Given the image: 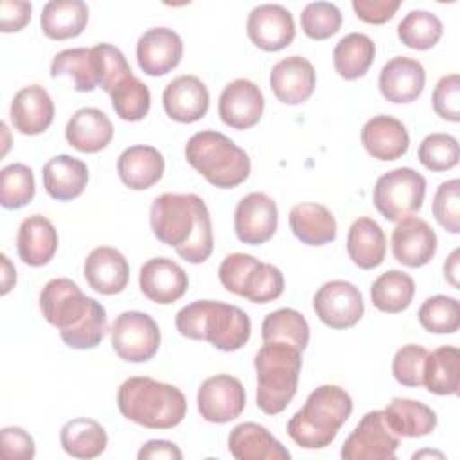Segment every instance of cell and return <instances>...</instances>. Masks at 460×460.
Wrapping results in <instances>:
<instances>
[{"label": "cell", "instance_id": "cell-37", "mask_svg": "<svg viewBox=\"0 0 460 460\" xmlns=\"http://www.w3.org/2000/svg\"><path fill=\"white\" fill-rule=\"evenodd\" d=\"M460 383V350L442 345L428 354L422 385L435 395H455Z\"/></svg>", "mask_w": 460, "mask_h": 460}, {"label": "cell", "instance_id": "cell-30", "mask_svg": "<svg viewBox=\"0 0 460 460\" xmlns=\"http://www.w3.org/2000/svg\"><path fill=\"white\" fill-rule=\"evenodd\" d=\"M43 187L52 199L70 201L83 194L88 183V167L70 155L52 156L41 171Z\"/></svg>", "mask_w": 460, "mask_h": 460}, {"label": "cell", "instance_id": "cell-9", "mask_svg": "<svg viewBox=\"0 0 460 460\" xmlns=\"http://www.w3.org/2000/svg\"><path fill=\"white\" fill-rule=\"evenodd\" d=\"M424 196L426 178L411 167H397L377 178L372 203L385 219L399 223L420 210Z\"/></svg>", "mask_w": 460, "mask_h": 460}, {"label": "cell", "instance_id": "cell-8", "mask_svg": "<svg viewBox=\"0 0 460 460\" xmlns=\"http://www.w3.org/2000/svg\"><path fill=\"white\" fill-rule=\"evenodd\" d=\"M217 275L226 291L253 304H268L284 293L282 271L250 253L235 252L226 255L219 264Z\"/></svg>", "mask_w": 460, "mask_h": 460}, {"label": "cell", "instance_id": "cell-3", "mask_svg": "<svg viewBox=\"0 0 460 460\" xmlns=\"http://www.w3.org/2000/svg\"><path fill=\"white\" fill-rule=\"evenodd\" d=\"M174 323L181 336L208 341L223 352L239 350L252 334L250 316L241 307L219 300H194L187 304L176 313Z\"/></svg>", "mask_w": 460, "mask_h": 460}, {"label": "cell", "instance_id": "cell-18", "mask_svg": "<svg viewBox=\"0 0 460 460\" xmlns=\"http://www.w3.org/2000/svg\"><path fill=\"white\" fill-rule=\"evenodd\" d=\"M394 259L408 268L426 266L437 253V234L420 217L410 216L397 223L390 237Z\"/></svg>", "mask_w": 460, "mask_h": 460}, {"label": "cell", "instance_id": "cell-23", "mask_svg": "<svg viewBox=\"0 0 460 460\" xmlns=\"http://www.w3.org/2000/svg\"><path fill=\"white\" fill-rule=\"evenodd\" d=\"M9 119L18 133L40 135L54 120V101L41 84L23 86L11 101Z\"/></svg>", "mask_w": 460, "mask_h": 460}, {"label": "cell", "instance_id": "cell-40", "mask_svg": "<svg viewBox=\"0 0 460 460\" xmlns=\"http://www.w3.org/2000/svg\"><path fill=\"white\" fill-rule=\"evenodd\" d=\"M444 25L440 18L424 9L410 11L397 25V36L408 49L428 50L442 38Z\"/></svg>", "mask_w": 460, "mask_h": 460}, {"label": "cell", "instance_id": "cell-6", "mask_svg": "<svg viewBox=\"0 0 460 460\" xmlns=\"http://www.w3.org/2000/svg\"><path fill=\"white\" fill-rule=\"evenodd\" d=\"M253 367L257 372V408L266 415L284 411L298 388L302 350L282 341H264L255 354Z\"/></svg>", "mask_w": 460, "mask_h": 460}, {"label": "cell", "instance_id": "cell-46", "mask_svg": "<svg viewBox=\"0 0 460 460\" xmlns=\"http://www.w3.org/2000/svg\"><path fill=\"white\" fill-rule=\"evenodd\" d=\"M417 158L429 171H449L460 158L458 140L449 133H429L419 144Z\"/></svg>", "mask_w": 460, "mask_h": 460}, {"label": "cell", "instance_id": "cell-48", "mask_svg": "<svg viewBox=\"0 0 460 460\" xmlns=\"http://www.w3.org/2000/svg\"><path fill=\"white\" fill-rule=\"evenodd\" d=\"M428 354L429 352L422 345H415V343L402 345L392 359V374L395 381L408 388L422 386Z\"/></svg>", "mask_w": 460, "mask_h": 460}, {"label": "cell", "instance_id": "cell-32", "mask_svg": "<svg viewBox=\"0 0 460 460\" xmlns=\"http://www.w3.org/2000/svg\"><path fill=\"white\" fill-rule=\"evenodd\" d=\"M347 253L361 270L377 268L386 255V237L379 223L368 216L358 217L347 234Z\"/></svg>", "mask_w": 460, "mask_h": 460}, {"label": "cell", "instance_id": "cell-1", "mask_svg": "<svg viewBox=\"0 0 460 460\" xmlns=\"http://www.w3.org/2000/svg\"><path fill=\"white\" fill-rule=\"evenodd\" d=\"M149 225L162 244L174 248L190 264L205 262L214 250L210 212L198 194L156 196L149 208Z\"/></svg>", "mask_w": 460, "mask_h": 460}, {"label": "cell", "instance_id": "cell-5", "mask_svg": "<svg viewBox=\"0 0 460 460\" xmlns=\"http://www.w3.org/2000/svg\"><path fill=\"white\" fill-rule=\"evenodd\" d=\"M352 413L350 395L336 385L314 388L305 404L288 420V435L304 449H323Z\"/></svg>", "mask_w": 460, "mask_h": 460}, {"label": "cell", "instance_id": "cell-42", "mask_svg": "<svg viewBox=\"0 0 460 460\" xmlns=\"http://www.w3.org/2000/svg\"><path fill=\"white\" fill-rule=\"evenodd\" d=\"M50 75L54 79L61 75L70 77L77 92H93L97 88L92 68V54L90 49L84 47L58 52L50 63Z\"/></svg>", "mask_w": 460, "mask_h": 460}, {"label": "cell", "instance_id": "cell-12", "mask_svg": "<svg viewBox=\"0 0 460 460\" xmlns=\"http://www.w3.org/2000/svg\"><path fill=\"white\" fill-rule=\"evenodd\" d=\"M313 309L327 327L349 329L363 318L365 304L361 291L352 282L334 279L318 288Z\"/></svg>", "mask_w": 460, "mask_h": 460}, {"label": "cell", "instance_id": "cell-56", "mask_svg": "<svg viewBox=\"0 0 460 460\" xmlns=\"http://www.w3.org/2000/svg\"><path fill=\"white\" fill-rule=\"evenodd\" d=\"M0 261H2V295H7L11 288L16 284V270L5 253L0 255Z\"/></svg>", "mask_w": 460, "mask_h": 460}, {"label": "cell", "instance_id": "cell-11", "mask_svg": "<svg viewBox=\"0 0 460 460\" xmlns=\"http://www.w3.org/2000/svg\"><path fill=\"white\" fill-rule=\"evenodd\" d=\"M399 442L401 437L392 428L385 410H372L345 438L340 456L343 460H394Z\"/></svg>", "mask_w": 460, "mask_h": 460}, {"label": "cell", "instance_id": "cell-45", "mask_svg": "<svg viewBox=\"0 0 460 460\" xmlns=\"http://www.w3.org/2000/svg\"><path fill=\"white\" fill-rule=\"evenodd\" d=\"M90 54L97 88H102L108 93L120 79L133 74L124 52L115 45L97 43L95 47L90 49Z\"/></svg>", "mask_w": 460, "mask_h": 460}, {"label": "cell", "instance_id": "cell-13", "mask_svg": "<svg viewBox=\"0 0 460 460\" xmlns=\"http://www.w3.org/2000/svg\"><path fill=\"white\" fill-rule=\"evenodd\" d=\"M199 415L212 424H226L237 419L246 406V392L243 383L230 374H216L207 377L196 395Z\"/></svg>", "mask_w": 460, "mask_h": 460}, {"label": "cell", "instance_id": "cell-19", "mask_svg": "<svg viewBox=\"0 0 460 460\" xmlns=\"http://www.w3.org/2000/svg\"><path fill=\"white\" fill-rule=\"evenodd\" d=\"M138 286L146 298L155 304H172L180 300L189 288L185 270L169 257H153L142 264Z\"/></svg>", "mask_w": 460, "mask_h": 460}, {"label": "cell", "instance_id": "cell-53", "mask_svg": "<svg viewBox=\"0 0 460 460\" xmlns=\"http://www.w3.org/2000/svg\"><path fill=\"white\" fill-rule=\"evenodd\" d=\"M32 4L23 0H2L0 2V31L18 32L31 22Z\"/></svg>", "mask_w": 460, "mask_h": 460}, {"label": "cell", "instance_id": "cell-50", "mask_svg": "<svg viewBox=\"0 0 460 460\" xmlns=\"http://www.w3.org/2000/svg\"><path fill=\"white\" fill-rule=\"evenodd\" d=\"M435 113L449 122L460 120V75L447 74L438 79L431 93Z\"/></svg>", "mask_w": 460, "mask_h": 460}, {"label": "cell", "instance_id": "cell-44", "mask_svg": "<svg viewBox=\"0 0 460 460\" xmlns=\"http://www.w3.org/2000/svg\"><path fill=\"white\" fill-rule=\"evenodd\" d=\"M419 323L435 334H453L460 327V304L447 295L426 298L417 313Z\"/></svg>", "mask_w": 460, "mask_h": 460}, {"label": "cell", "instance_id": "cell-16", "mask_svg": "<svg viewBox=\"0 0 460 460\" xmlns=\"http://www.w3.org/2000/svg\"><path fill=\"white\" fill-rule=\"evenodd\" d=\"M264 111V95L261 88L250 79L230 81L217 102V113L221 120L232 129H250L259 124Z\"/></svg>", "mask_w": 460, "mask_h": 460}, {"label": "cell", "instance_id": "cell-20", "mask_svg": "<svg viewBox=\"0 0 460 460\" xmlns=\"http://www.w3.org/2000/svg\"><path fill=\"white\" fill-rule=\"evenodd\" d=\"M162 104L169 119L190 124L207 115L210 95L199 77L183 74L167 83L162 93Z\"/></svg>", "mask_w": 460, "mask_h": 460}, {"label": "cell", "instance_id": "cell-7", "mask_svg": "<svg viewBox=\"0 0 460 460\" xmlns=\"http://www.w3.org/2000/svg\"><path fill=\"white\" fill-rule=\"evenodd\" d=\"M185 158L192 169L217 189L241 185L252 171L246 151L214 129L194 133L185 144Z\"/></svg>", "mask_w": 460, "mask_h": 460}, {"label": "cell", "instance_id": "cell-49", "mask_svg": "<svg viewBox=\"0 0 460 460\" xmlns=\"http://www.w3.org/2000/svg\"><path fill=\"white\" fill-rule=\"evenodd\" d=\"M437 223L449 234L460 232V181L456 178L442 181L431 203Z\"/></svg>", "mask_w": 460, "mask_h": 460}, {"label": "cell", "instance_id": "cell-47", "mask_svg": "<svg viewBox=\"0 0 460 460\" xmlns=\"http://www.w3.org/2000/svg\"><path fill=\"white\" fill-rule=\"evenodd\" d=\"M300 25L307 38L322 41L334 36L341 27V13L336 4L311 2L302 9Z\"/></svg>", "mask_w": 460, "mask_h": 460}, {"label": "cell", "instance_id": "cell-33", "mask_svg": "<svg viewBox=\"0 0 460 460\" xmlns=\"http://www.w3.org/2000/svg\"><path fill=\"white\" fill-rule=\"evenodd\" d=\"M88 23V5L81 0H50L43 5L40 25L50 40H70L79 36Z\"/></svg>", "mask_w": 460, "mask_h": 460}, {"label": "cell", "instance_id": "cell-15", "mask_svg": "<svg viewBox=\"0 0 460 460\" xmlns=\"http://www.w3.org/2000/svg\"><path fill=\"white\" fill-rule=\"evenodd\" d=\"M246 34L261 50H282L291 45L296 34L293 14L280 4H261L248 14Z\"/></svg>", "mask_w": 460, "mask_h": 460}, {"label": "cell", "instance_id": "cell-17", "mask_svg": "<svg viewBox=\"0 0 460 460\" xmlns=\"http://www.w3.org/2000/svg\"><path fill=\"white\" fill-rule=\"evenodd\" d=\"M183 58V41L169 27H151L137 41V61L144 74L151 77L174 70Z\"/></svg>", "mask_w": 460, "mask_h": 460}, {"label": "cell", "instance_id": "cell-52", "mask_svg": "<svg viewBox=\"0 0 460 460\" xmlns=\"http://www.w3.org/2000/svg\"><path fill=\"white\" fill-rule=\"evenodd\" d=\"M401 7V0H352V9L356 16L372 25L386 23L394 18L397 9Z\"/></svg>", "mask_w": 460, "mask_h": 460}, {"label": "cell", "instance_id": "cell-41", "mask_svg": "<svg viewBox=\"0 0 460 460\" xmlns=\"http://www.w3.org/2000/svg\"><path fill=\"white\" fill-rule=\"evenodd\" d=\"M111 106L115 113L128 122L142 120L151 108V92L146 83H142L133 74L120 79L110 92Z\"/></svg>", "mask_w": 460, "mask_h": 460}, {"label": "cell", "instance_id": "cell-36", "mask_svg": "<svg viewBox=\"0 0 460 460\" xmlns=\"http://www.w3.org/2000/svg\"><path fill=\"white\" fill-rule=\"evenodd\" d=\"M385 413L399 437H426L437 428V413L420 401L394 397Z\"/></svg>", "mask_w": 460, "mask_h": 460}, {"label": "cell", "instance_id": "cell-25", "mask_svg": "<svg viewBox=\"0 0 460 460\" xmlns=\"http://www.w3.org/2000/svg\"><path fill=\"white\" fill-rule=\"evenodd\" d=\"M361 144L372 158L392 162L406 155L410 147V135L399 119L376 115L363 124Z\"/></svg>", "mask_w": 460, "mask_h": 460}, {"label": "cell", "instance_id": "cell-38", "mask_svg": "<svg viewBox=\"0 0 460 460\" xmlns=\"http://www.w3.org/2000/svg\"><path fill=\"white\" fill-rule=\"evenodd\" d=\"M415 295L413 279L401 270H388L381 273L370 286V300L376 309L383 313L404 311Z\"/></svg>", "mask_w": 460, "mask_h": 460}, {"label": "cell", "instance_id": "cell-51", "mask_svg": "<svg viewBox=\"0 0 460 460\" xmlns=\"http://www.w3.org/2000/svg\"><path fill=\"white\" fill-rule=\"evenodd\" d=\"M2 453L7 460H31L36 455L34 438L20 426H5L0 431Z\"/></svg>", "mask_w": 460, "mask_h": 460}, {"label": "cell", "instance_id": "cell-4", "mask_svg": "<svg viewBox=\"0 0 460 460\" xmlns=\"http://www.w3.org/2000/svg\"><path fill=\"white\" fill-rule=\"evenodd\" d=\"M117 406L122 417L149 429L176 428L187 415L183 392L147 376L128 377L119 386Z\"/></svg>", "mask_w": 460, "mask_h": 460}, {"label": "cell", "instance_id": "cell-35", "mask_svg": "<svg viewBox=\"0 0 460 460\" xmlns=\"http://www.w3.org/2000/svg\"><path fill=\"white\" fill-rule=\"evenodd\" d=\"M376 58V43L363 32L345 34L332 50L334 70L340 77L354 81L363 77Z\"/></svg>", "mask_w": 460, "mask_h": 460}, {"label": "cell", "instance_id": "cell-54", "mask_svg": "<svg viewBox=\"0 0 460 460\" xmlns=\"http://www.w3.org/2000/svg\"><path fill=\"white\" fill-rule=\"evenodd\" d=\"M138 460H155V458H165V460H181L183 453L181 449L171 442V440H147L137 453Z\"/></svg>", "mask_w": 460, "mask_h": 460}, {"label": "cell", "instance_id": "cell-28", "mask_svg": "<svg viewBox=\"0 0 460 460\" xmlns=\"http://www.w3.org/2000/svg\"><path fill=\"white\" fill-rule=\"evenodd\" d=\"M66 142L81 153H99L113 138V124L99 108H79L65 128Z\"/></svg>", "mask_w": 460, "mask_h": 460}, {"label": "cell", "instance_id": "cell-10", "mask_svg": "<svg viewBox=\"0 0 460 460\" xmlns=\"http://www.w3.org/2000/svg\"><path fill=\"white\" fill-rule=\"evenodd\" d=\"M115 354L128 363H146L160 349L162 334L158 323L142 311L120 313L110 327Z\"/></svg>", "mask_w": 460, "mask_h": 460}, {"label": "cell", "instance_id": "cell-14", "mask_svg": "<svg viewBox=\"0 0 460 460\" xmlns=\"http://www.w3.org/2000/svg\"><path fill=\"white\" fill-rule=\"evenodd\" d=\"M279 208L264 192H250L239 199L234 212V230L241 243L259 246L277 232Z\"/></svg>", "mask_w": 460, "mask_h": 460}, {"label": "cell", "instance_id": "cell-27", "mask_svg": "<svg viewBox=\"0 0 460 460\" xmlns=\"http://www.w3.org/2000/svg\"><path fill=\"white\" fill-rule=\"evenodd\" d=\"M165 171L164 155L147 144L126 147L117 160L120 181L133 190H146L158 183Z\"/></svg>", "mask_w": 460, "mask_h": 460}, {"label": "cell", "instance_id": "cell-21", "mask_svg": "<svg viewBox=\"0 0 460 460\" xmlns=\"http://www.w3.org/2000/svg\"><path fill=\"white\" fill-rule=\"evenodd\" d=\"M381 95L395 104H408L420 97L426 84V70L420 61L408 56L388 59L379 72Z\"/></svg>", "mask_w": 460, "mask_h": 460}, {"label": "cell", "instance_id": "cell-43", "mask_svg": "<svg viewBox=\"0 0 460 460\" xmlns=\"http://www.w3.org/2000/svg\"><path fill=\"white\" fill-rule=\"evenodd\" d=\"M36 194L34 172L25 164H9L0 171V205L16 210L32 201Z\"/></svg>", "mask_w": 460, "mask_h": 460}, {"label": "cell", "instance_id": "cell-55", "mask_svg": "<svg viewBox=\"0 0 460 460\" xmlns=\"http://www.w3.org/2000/svg\"><path fill=\"white\" fill-rule=\"evenodd\" d=\"M458 257H460V250L458 248H455L451 253H449V257L446 259V262H444V279L455 288V289H458Z\"/></svg>", "mask_w": 460, "mask_h": 460}, {"label": "cell", "instance_id": "cell-2", "mask_svg": "<svg viewBox=\"0 0 460 460\" xmlns=\"http://www.w3.org/2000/svg\"><path fill=\"white\" fill-rule=\"evenodd\" d=\"M38 302L43 318L59 331L63 343L70 349H95L108 332L104 305L86 296L72 279L49 280L40 291Z\"/></svg>", "mask_w": 460, "mask_h": 460}, {"label": "cell", "instance_id": "cell-39", "mask_svg": "<svg viewBox=\"0 0 460 460\" xmlns=\"http://www.w3.org/2000/svg\"><path fill=\"white\" fill-rule=\"evenodd\" d=\"M261 336L262 341H282L304 352L309 345V323L296 309L280 307L266 314L262 320Z\"/></svg>", "mask_w": 460, "mask_h": 460}, {"label": "cell", "instance_id": "cell-31", "mask_svg": "<svg viewBox=\"0 0 460 460\" xmlns=\"http://www.w3.org/2000/svg\"><path fill=\"white\" fill-rule=\"evenodd\" d=\"M289 228L293 235L307 246H323L336 239L338 225L332 212L313 201L296 203L289 210Z\"/></svg>", "mask_w": 460, "mask_h": 460}, {"label": "cell", "instance_id": "cell-34", "mask_svg": "<svg viewBox=\"0 0 460 460\" xmlns=\"http://www.w3.org/2000/svg\"><path fill=\"white\" fill-rule=\"evenodd\" d=\"M59 440L66 455L83 460L102 455L108 446L106 429L90 417H75L66 420L61 428Z\"/></svg>", "mask_w": 460, "mask_h": 460}, {"label": "cell", "instance_id": "cell-24", "mask_svg": "<svg viewBox=\"0 0 460 460\" xmlns=\"http://www.w3.org/2000/svg\"><path fill=\"white\" fill-rule=\"evenodd\" d=\"M88 286L101 295H119L129 282V264L113 246L93 248L83 264Z\"/></svg>", "mask_w": 460, "mask_h": 460}, {"label": "cell", "instance_id": "cell-29", "mask_svg": "<svg viewBox=\"0 0 460 460\" xmlns=\"http://www.w3.org/2000/svg\"><path fill=\"white\" fill-rule=\"evenodd\" d=\"M228 451L237 460H289L291 453L261 424L241 422L228 435Z\"/></svg>", "mask_w": 460, "mask_h": 460}, {"label": "cell", "instance_id": "cell-26", "mask_svg": "<svg viewBox=\"0 0 460 460\" xmlns=\"http://www.w3.org/2000/svg\"><path fill=\"white\" fill-rule=\"evenodd\" d=\"M59 237L52 221L41 214H32L20 223L16 234V252L22 262L40 268L52 261Z\"/></svg>", "mask_w": 460, "mask_h": 460}, {"label": "cell", "instance_id": "cell-22", "mask_svg": "<svg viewBox=\"0 0 460 460\" xmlns=\"http://www.w3.org/2000/svg\"><path fill=\"white\" fill-rule=\"evenodd\" d=\"M316 86V72L309 59L302 56H288L273 65L270 72V88L284 104L305 102Z\"/></svg>", "mask_w": 460, "mask_h": 460}]
</instances>
